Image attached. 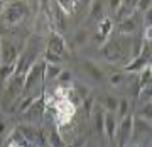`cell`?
<instances>
[{
    "label": "cell",
    "mask_w": 152,
    "mask_h": 147,
    "mask_svg": "<svg viewBox=\"0 0 152 147\" xmlns=\"http://www.w3.org/2000/svg\"><path fill=\"white\" fill-rule=\"evenodd\" d=\"M149 61H151V59H145V58H142V56H137V58H134L129 64L125 66V71H129V73H137V71H142L144 68L151 66V64H149Z\"/></svg>",
    "instance_id": "cell-11"
},
{
    "label": "cell",
    "mask_w": 152,
    "mask_h": 147,
    "mask_svg": "<svg viewBox=\"0 0 152 147\" xmlns=\"http://www.w3.org/2000/svg\"><path fill=\"white\" fill-rule=\"evenodd\" d=\"M42 69H44V63H37L34 61V64L31 66L24 76V88H22V95L29 93L31 90L37 86L39 80H42Z\"/></svg>",
    "instance_id": "cell-2"
},
{
    "label": "cell",
    "mask_w": 152,
    "mask_h": 147,
    "mask_svg": "<svg viewBox=\"0 0 152 147\" xmlns=\"http://www.w3.org/2000/svg\"><path fill=\"white\" fill-rule=\"evenodd\" d=\"M108 7L112 12H117L122 7V0H108Z\"/></svg>",
    "instance_id": "cell-31"
},
{
    "label": "cell",
    "mask_w": 152,
    "mask_h": 147,
    "mask_svg": "<svg viewBox=\"0 0 152 147\" xmlns=\"http://www.w3.org/2000/svg\"><path fill=\"white\" fill-rule=\"evenodd\" d=\"M73 2H75V4H78V0H73Z\"/></svg>",
    "instance_id": "cell-35"
},
{
    "label": "cell",
    "mask_w": 152,
    "mask_h": 147,
    "mask_svg": "<svg viewBox=\"0 0 152 147\" xmlns=\"http://www.w3.org/2000/svg\"><path fill=\"white\" fill-rule=\"evenodd\" d=\"M90 7H91V19L93 20H102L105 17V4L102 0H93Z\"/></svg>",
    "instance_id": "cell-15"
},
{
    "label": "cell",
    "mask_w": 152,
    "mask_h": 147,
    "mask_svg": "<svg viewBox=\"0 0 152 147\" xmlns=\"http://www.w3.org/2000/svg\"><path fill=\"white\" fill-rule=\"evenodd\" d=\"M86 142H88V139L86 137H80V139H76L73 144H69L68 147H85L86 146Z\"/></svg>",
    "instance_id": "cell-30"
},
{
    "label": "cell",
    "mask_w": 152,
    "mask_h": 147,
    "mask_svg": "<svg viewBox=\"0 0 152 147\" xmlns=\"http://www.w3.org/2000/svg\"><path fill=\"white\" fill-rule=\"evenodd\" d=\"M7 147H36V146H34V142H31L29 139L22 137L19 132H14V135L10 137Z\"/></svg>",
    "instance_id": "cell-13"
},
{
    "label": "cell",
    "mask_w": 152,
    "mask_h": 147,
    "mask_svg": "<svg viewBox=\"0 0 152 147\" xmlns=\"http://www.w3.org/2000/svg\"><path fill=\"white\" fill-rule=\"evenodd\" d=\"M19 58V51H17L15 44L10 41H0V64H10L15 63Z\"/></svg>",
    "instance_id": "cell-3"
},
{
    "label": "cell",
    "mask_w": 152,
    "mask_h": 147,
    "mask_svg": "<svg viewBox=\"0 0 152 147\" xmlns=\"http://www.w3.org/2000/svg\"><path fill=\"white\" fill-rule=\"evenodd\" d=\"M117 113H118V118L120 120L129 115V100H125V98L118 100V108H117Z\"/></svg>",
    "instance_id": "cell-25"
},
{
    "label": "cell",
    "mask_w": 152,
    "mask_h": 147,
    "mask_svg": "<svg viewBox=\"0 0 152 147\" xmlns=\"http://www.w3.org/2000/svg\"><path fill=\"white\" fill-rule=\"evenodd\" d=\"M112 27H113V24H112V19L110 17H103L102 20H98V34H96V39L100 42H103L105 39L110 36L112 32Z\"/></svg>",
    "instance_id": "cell-8"
},
{
    "label": "cell",
    "mask_w": 152,
    "mask_h": 147,
    "mask_svg": "<svg viewBox=\"0 0 152 147\" xmlns=\"http://www.w3.org/2000/svg\"><path fill=\"white\" fill-rule=\"evenodd\" d=\"M83 68H85V71L91 76V80H95V81H103V78H105L103 71L100 69L95 63H91V61H85V63H83Z\"/></svg>",
    "instance_id": "cell-12"
},
{
    "label": "cell",
    "mask_w": 152,
    "mask_h": 147,
    "mask_svg": "<svg viewBox=\"0 0 152 147\" xmlns=\"http://www.w3.org/2000/svg\"><path fill=\"white\" fill-rule=\"evenodd\" d=\"M78 2H80V4H81V5H91V2H93V0H78Z\"/></svg>",
    "instance_id": "cell-33"
},
{
    "label": "cell",
    "mask_w": 152,
    "mask_h": 147,
    "mask_svg": "<svg viewBox=\"0 0 152 147\" xmlns=\"http://www.w3.org/2000/svg\"><path fill=\"white\" fill-rule=\"evenodd\" d=\"M151 76H152L151 66H147V68H144L140 71V78H139V86H140V90L145 86H151Z\"/></svg>",
    "instance_id": "cell-18"
},
{
    "label": "cell",
    "mask_w": 152,
    "mask_h": 147,
    "mask_svg": "<svg viewBox=\"0 0 152 147\" xmlns=\"http://www.w3.org/2000/svg\"><path fill=\"white\" fill-rule=\"evenodd\" d=\"M135 10H140V12L151 10V0H139V4H137V9H135Z\"/></svg>",
    "instance_id": "cell-28"
},
{
    "label": "cell",
    "mask_w": 152,
    "mask_h": 147,
    "mask_svg": "<svg viewBox=\"0 0 152 147\" xmlns=\"http://www.w3.org/2000/svg\"><path fill=\"white\" fill-rule=\"evenodd\" d=\"M117 108H118V98L108 95V97L105 98V112L115 113V112H117Z\"/></svg>",
    "instance_id": "cell-21"
},
{
    "label": "cell",
    "mask_w": 152,
    "mask_h": 147,
    "mask_svg": "<svg viewBox=\"0 0 152 147\" xmlns=\"http://www.w3.org/2000/svg\"><path fill=\"white\" fill-rule=\"evenodd\" d=\"M58 80H61V81H69L71 80V73L69 71H61V75L58 76Z\"/></svg>",
    "instance_id": "cell-32"
},
{
    "label": "cell",
    "mask_w": 152,
    "mask_h": 147,
    "mask_svg": "<svg viewBox=\"0 0 152 147\" xmlns=\"http://www.w3.org/2000/svg\"><path fill=\"white\" fill-rule=\"evenodd\" d=\"M63 71L61 64H46L44 63V69H42V81H54L58 80V76Z\"/></svg>",
    "instance_id": "cell-9"
},
{
    "label": "cell",
    "mask_w": 152,
    "mask_h": 147,
    "mask_svg": "<svg viewBox=\"0 0 152 147\" xmlns=\"http://www.w3.org/2000/svg\"><path fill=\"white\" fill-rule=\"evenodd\" d=\"M137 31V20L130 17H127L124 20H120V26H118V32L122 34H132Z\"/></svg>",
    "instance_id": "cell-14"
},
{
    "label": "cell",
    "mask_w": 152,
    "mask_h": 147,
    "mask_svg": "<svg viewBox=\"0 0 152 147\" xmlns=\"http://www.w3.org/2000/svg\"><path fill=\"white\" fill-rule=\"evenodd\" d=\"M137 4H139V0H122V7H120L117 12H118V14H122V12H127L125 15L130 17V14L137 9Z\"/></svg>",
    "instance_id": "cell-16"
},
{
    "label": "cell",
    "mask_w": 152,
    "mask_h": 147,
    "mask_svg": "<svg viewBox=\"0 0 152 147\" xmlns=\"http://www.w3.org/2000/svg\"><path fill=\"white\" fill-rule=\"evenodd\" d=\"M2 9H4V2H0V14H2Z\"/></svg>",
    "instance_id": "cell-34"
},
{
    "label": "cell",
    "mask_w": 152,
    "mask_h": 147,
    "mask_svg": "<svg viewBox=\"0 0 152 147\" xmlns=\"http://www.w3.org/2000/svg\"><path fill=\"white\" fill-rule=\"evenodd\" d=\"M44 102H46V98L44 97L36 98L32 103H31V107H29L22 115H24L27 120H32V122L34 120H37V118H41L42 113H44V110H46V103H44Z\"/></svg>",
    "instance_id": "cell-6"
},
{
    "label": "cell",
    "mask_w": 152,
    "mask_h": 147,
    "mask_svg": "<svg viewBox=\"0 0 152 147\" xmlns=\"http://www.w3.org/2000/svg\"><path fill=\"white\" fill-rule=\"evenodd\" d=\"M56 5L59 7L64 14H69V15L75 14V10H76V4L73 0H56Z\"/></svg>",
    "instance_id": "cell-19"
},
{
    "label": "cell",
    "mask_w": 152,
    "mask_h": 147,
    "mask_svg": "<svg viewBox=\"0 0 152 147\" xmlns=\"http://www.w3.org/2000/svg\"><path fill=\"white\" fill-rule=\"evenodd\" d=\"M152 105H151V102H145V103L142 105V108L139 110V117L140 118H144V120H149L151 122V118H152Z\"/></svg>",
    "instance_id": "cell-24"
},
{
    "label": "cell",
    "mask_w": 152,
    "mask_h": 147,
    "mask_svg": "<svg viewBox=\"0 0 152 147\" xmlns=\"http://www.w3.org/2000/svg\"><path fill=\"white\" fill-rule=\"evenodd\" d=\"M49 144H51V147H64V142L54 125H53V130L49 132Z\"/></svg>",
    "instance_id": "cell-20"
},
{
    "label": "cell",
    "mask_w": 152,
    "mask_h": 147,
    "mask_svg": "<svg viewBox=\"0 0 152 147\" xmlns=\"http://www.w3.org/2000/svg\"><path fill=\"white\" fill-rule=\"evenodd\" d=\"M103 115H105V110H96V112H93L95 124H96V130L100 132V134H103Z\"/></svg>",
    "instance_id": "cell-26"
},
{
    "label": "cell",
    "mask_w": 152,
    "mask_h": 147,
    "mask_svg": "<svg viewBox=\"0 0 152 147\" xmlns=\"http://www.w3.org/2000/svg\"><path fill=\"white\" fill-rule=\"evenodd\" d=\"M54 10H56V14H54V19H56V22H58V26H59V29H66V14L63 10H61L59 7L54 4Z\"/></svg>",
    "instance_id": "cell-23"
},
{
    "label": "cell",
    "mask_w": 152,
    "mask_h": 147,
    "mask_svg": "<svg viewBox=\"0 0 152 147\" xmlns=\"http://www.w3.org/2000/svg\"><path fill=\"white\" fill-rule=\"evenodd\" d=\"M151 134V122L144 118H134L132 122V135H144Z\"/></svg>",
    "instance_id": "cell-10"
},
{
    "label": "cell",
    "mask_w": 152,
    "mask_h": 147,
    "mask_svg": "<svg viewBox=\"0 0 152 147\" xmlns=\"http://www.w3.org/2000/svg\"><path fill=\"white\" fill-rule=\"evenodd\" d=\"M0 2H2V0H0Z\"/></svg>",
    "instance_id": "cell-37"
},
{
    "label": "cell",
    "mask_w": 152,
    "mask_h": 147,
    "mask_svg": "<svg viewBox=\"0 0 152 147\" xmlns=\"http://www.w3.org/2000/svg\"><path fill=\"white\" fill-rule=\"evenodd\" d=\"M117 125H118V122H117L115 113L105 112V115H103V134H107V139H108L110 142H113V139H115Z\"/></svg>",
    "instance_id": "cell-7"
},
{
    "label": "cell",
    "mask_w": 152,
    "mask_h": 147,
    "mask_svg": "<svg viewBox=\"0 0 152 147\" xmlns=\"http://www.w3.org/2000/svg\"><path fill=\"white\" fill-rule=\"evenodd\" d=\"M139 56L145 58V59H151V39H144L140 46V51H139Z\"/></svg>",
    "instance_id": "cell-27"
},
{
    "label": "cell",
    "mask_w": 152,
    "mask_h": 147,
    "mask_svg": "<svg viewBox=\"0 0 152 147\" xmlns=\"http://www.w3.org/2000/svg\"><path fill=\"white\" fill-rule=\"evenodd\" d=\"M132 122L134 117L127 115L120 120V125H117V132H118V147H125L127 142L132 139Z\"/></svg>",
    "instance_id": "cell-4"
},
{
    "label": "cell",
    "mask_w": 152,
    "mask_h": 147,
    "mask_svg": "<svg viewBox=\"0 0 152 147\" xmlns=\"http://www.w3.org/2000/svg\"><path fill=\"white\" fill-rule=\"evenodd\" d=\"M103 53L105 56L108 58V59H117L120 56V48H118V44H115V42H108L107 46L103 48Z\"/></svg>",
    "instance_id": "cell-17"
},
{
    "label": "cell",
    "mask_w": 152,
    "mask_h": 147,
    "mask_svg": "<svg viewBox=\"0 0 152 147\" xmlns=\"http://www.w3.org/2000/svg\"><path fill=\"white\" fill-rule=\"evenodd\" d=\"M2 19L7 24H19V22L27 15V5L24 0H14L9 5H4L2 9Z\"/></svg>",
    "instance_id": "cell-1"
},
{
    "label": "cell",
    "mask_w": 152,
    "mask_h": 147,
    "mask_svg": "<svg viewBox=\"0 0 152 147\" xmlns=\"http://www.w3.org/2000/svg\"><path fill=\"white\" fill-rule=\"evenodd\" d=\"M44 63H46V64H61V63H63V58L46 49V51H44Z\"/></svg>",
    "instance_id": "cell-22"
},
{
    "label": "cell",
    "mask_w": 152,
    "mask_h": 147,
    "mask_svg": "<svg viewBox=\"0 0 152 147\" xmlns=\"http://www.w3.org/2000/svg\"><path fill=\"white\" fill-rule=\"evenodd\" d=\"M48 51L54 53V54L64 58L66 54V42H64V37L61 36L59 32H53L49 34V39H48Z\"/></svg>",
    "instance_id": "cell-5"
},
{
    "label": "cell",
    "mask_w": 152,
    "mask_h": 147,
    "mask_svg": "<svg viewBox=\"0 0 152 147\" xmlns=\"http://www.w3.org/2000/svg\"><path fill=\"white\" fill-rule=\"evenodd\" d=\"M0 41H2V37H0Z\"/></svg>",
    "instance_id": "cell-36"
},
{
    "label": "cell",
    "mask_w": 152,
    "mask_h": 147,
    "mask_svg": "<svg viewBox=\"0 0 152 147\" xmlns=\"http://www.w3.org/2000/svg\"><path fill=\"white\" fill-rule=\"evenodd\" d=\"M110 85H113V86H117V85H120V83L124 81V75H120V73H115V75H112V76L108 78Z\"/></svg>",
    "instance_id": "cell-29"
}]
</instances>
